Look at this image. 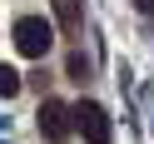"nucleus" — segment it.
<instances>
[{"instance_id":"obj_5","label":"nucleus","mask_w":154,"mask_h":144,"mask_svg":"<svg viewBox=\"0 0 154 144\" xmlns=\"http://www.w3.org/2000/svg\"><path fill=\"white\" fill-rule=\"evenodd\" d=\"M20 70H15V65H0V100H15V94H20Z\"/></svg>"},{"instance_id":"obj_2","label":"nucleus","mask_w":154,"mask_h":144,"mask_svg":"<svg viewBox=\"0 0 154 144\" xmlns=\"http://www.w3.org/2000/svg\"><path fill=\"white\" fill-rule=\"evenodd\" d=\"M75 129L85 134V144H109V114H104V104L80 100L75 104Z\"/></svg>"},{"instance_id":"obj_4","label":"nucleus","mask_w":154,"mask_h":144,"mask_svg":"<svg viewBox=\"0 0 154 144\" xmlns=\"http://www.w3.org/2000/svg\"><path fill=\"white\" fill-rule=\"evenodd\" d=\"M55 15H60L65 35H75V30H80V20H85V10H80V0H55Z\"/></svg>"},{"instance_id":"obj_6","label":"nucleus","mask_w":154,"mask_h":144,"mask_svg":"<svg viewBox=\"0 0 154 144\" xmlns=\"http://www.w3.org/2000/svg\"><path fill=\"white\" fill-rule=\"evenodd\" d=\"M65 70H70V80H85V75H90V65H85V55L75 50L70 60H65Z\"/></svg>"},{"instance_id":"obj_1","label":"nucleus","mask_w":154,"mask_h":144,"mask_svg":"<svg viewBox=\"0 0 154 144\" xmlns=\"http://www.w3.org/2000/svg\"><path fill=\"white\" fill-rule=\"evenodd\" d=\"M55 45V25L40 20V15H25V20H15V50L25 55V60H45Z\"/></svg>"},{"instance_id":"obj_3","label":"nucleus","mask_w":154,"mask_h":144,"mask_svg":"<svg viewBox=\"0 0 154 144\" xmlns=\"http://www.w3.org/2000/svg\"><path fill=\"white\" fill-rule=\"evenodd\" d=\"M35 124H40L45 139L60 144V139H70V129H75V109L65 100H40V119H35Z\"/></svg>"},{"instance_id":"obj_7","label":"nucleus","mask_w":154,"mask_h":144,"mask_svg":"<svg viewBox=\"0 0 154 144\" xmlns=\"http://www.w3.org/2000/svg\"><path fill=\"white\" fill-rule=\"evenodd\" d=\"M129 5H134L139 15H154V0H129Z\"/></svg>"}]
</instances>
